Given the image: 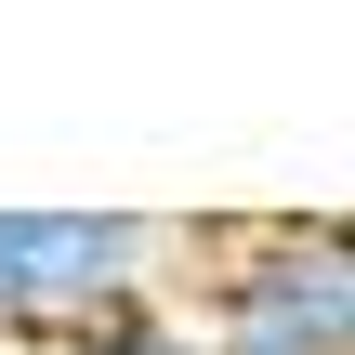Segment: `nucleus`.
<instances>
[{
	"label": "nucleus",
	"instance_id": "nucleus-2",
	"mask_svg": "<svg viewBox=\"0 0 355 355\" xmlns=\"http://www.w3.org/2000/svg\"><path fill=\"white\" fill-rule=\"evenodd\" d=\"M145 263H158V237L132 211H0V343L158 303Z\"/></svg>",
	"mask_w": 355,
	"mask_h": 355
},
{
	"label": "nucleus",
	"instance_id": "nucleus-1",
	"mask_svg": "<svg viewBox=\"0 0 355 355\" xmlns=\"http://www.w3.org/2000/svg\"><path fill=\"white\" fill-rule=\"evenodd\" d=\"M198 355H355V250L343 224H237L198 277Z\"/></svg>",
	"mask_w": 355,
	"mask_h": 355
},
{
	"label": "nucleus",
	"instance_id": "nucleus-3",
	"mask_svg": "<svg viewBox=\"0 0 355 355\" xmlns=\"http://www.w3.org/2000/svg\"><path fill=\"white\" fill-rule=\"evenodd\" d=\"M0 355H198L158 303H132V316H79V329H40V343H0Z\"/></svg>",
	"mask_w": 355,
	"mask_h": 355
}]
</instances>
